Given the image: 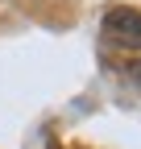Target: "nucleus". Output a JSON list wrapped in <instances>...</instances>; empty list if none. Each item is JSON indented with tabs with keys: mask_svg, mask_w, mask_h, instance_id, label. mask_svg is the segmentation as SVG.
Instances as JSON below:
<instances>
[{
	"mask_svg": "<svg viewBox=\"0 0 141 149\" xmlns=\"http://www.w3.org/2000/svg\"><path fill=\"white\" fill-rule=\"evenodd\" d=\"M104 37L125 50H141V8H125L116 4L104 13Z\"/></svg>",
	"mask_w": 141,
	"mask_h": 149,
	"instance_id": "f257e3e1",
	"label": "nucleus"
}]
</instances>
